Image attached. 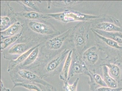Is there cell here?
<instances>
[{"label":"cell","mask_w":122,"mask_h":91,"mask_svg":"<svg viewBox=\"0 0 122 91\" xmlns=\"http://www.w3.org/2000/svg\"><path fill=\"white\" fill-rule=\"evenodd\" d=\"M47 14L51 17L65 23L76 21H90L99 18V16L97 15L82 14L79 12L72 10Z\"/></svg>","instance_id":"6da1fadb"},{"label":"cell","mask_w":122,"mask_h":91,"mask_svg":"<svg viewBox=\"0 0 122 91\" xmlns=\"http://www.w3.org/2000/svg\"><path fill=\"white\" fill-rule=\"evenodd\" d=\"M89 24H84L79 25L75 29L74 41L77 48L84 47L88 39Z\"/></svg>","instance_id":"7a4b0ae2"},{"label":"cell","mask_w":122,"mask_h":91,"mask_svg":"<svg viewBox=\"0 0 122 91\" xmlns=\"http://www.w3.org/2000/svg\"><path fill=\"white\" fill-rule=\"evenodd\" d=\"M18 74L22 79L30 82L37 83L49 87L53 86L52 85L43 79L42 77L28 70H20L18 72Z\"/></svg>","instance_id":"3957f363"},{"label":"cell","mask_w":122,"mask_h":91,"mask_svg":"<svg viewBox=\"0 0 122 91\" xmlns=\"http://www.w3.org/2000/svg\"><path fill=\"white\" fill-rule=\"evenodd\" d=\"M28 25L34 31L44 35H51L58 32L50 25L40 22L31 21Z\"/></svg>","instance_id":"277c9868"},{"label":"cell","mask_w":122,"mask_h":91,"mask_svg":"<svg viewBox=\"0 0 122 91\" xmlns=\"http://www.w3.org/2000/svg\"><path fill=\"white\" fill-rule=\"evenodd\" d=\"M70 51L66 49L65 50L58 56L50 61L45 67V72L46 73L45 75H49L56 70Z\"/></svg>","instance_id":"5b68a950"},{"label":"cell","mask_w":122,"mask_h":91,"mask_svg":"<svg viewBox=\"0 0 122 91\" xmlns=\"http://www.w3.org/2000/svg\"><path fill=\"white\" fill-rule=\"evenodd\" d=\"M72 31V29H69L62 34L49 40L47 42V45L50 49L54 50L59 49L71 33Z\"/></svg>","instance_id":"8992f818"},{"label":"cell","mask_w":122,"mask_h":91,"mask_svg":"<svg viewBox=\"0 0 122 91\" xmlns=\"http://www.w3.org/2000/svg\"><path fill=\"white\" fill-rule=\"evenodd\" d=\"M71 64L68 80L74 75L82 74L84 71L85 68L84 63L77 56L75 57Z\"/></svg>","instance_id":"52a82bcc"},{"label":"cell","mask_w":122,"mask_h":91,"mask_svg":"<svg viewBox=\"0 0 122 91\" xmlns=\"http://www.w3.org/2000/svg\"><path fill=\"white\" fill-rule=\"evenodd\" d=\"M72 53L73 51L71 50L67 55L61 72L60 75V78L64 81H68L69 70L72 63Z\"/></svg>","instance_id":"ba28073f"},{"label":"cell","mask_w":122,"mask_h":91,"mask_svg":"<svg viewBox=\"0 0 122 91\" xmlns=\"http://www.w3.org/2000/svg\"><path fill=\"white\" fill-rule=\"evenodd\" d=\"M39 46V45H38L36 46L35 47L32 48L25 52L23 53L16 59L10 61L9 64L8 68V71H10L15 68V67L18 64L24 62L26 59L31 52L36 47Z\"/></svg>","instance_id":"9c48e42d"},{"label":"cell","mask_w":122,"mask_h":91,"mask_svg":"<svg viewBox=\"0 0 122 91\" xmlns=\"http://www.w3.org/2000/svg\"><path fill=\"white\" fill-rule=\"evenodd\" d=\"M96 29L107 32H120L122 33V29L113 23L104 22L96 24Z\"/></svg>","instance_id":"30bf717a"},{"label":"cell","mask_w":122,"mask_h":91,"mask_svg":"<svg viewBox=\"0 0 122 91\" xmlns=\"http://www.w3.org/2000/svg\"><path fill=\"white\" fill-rule=\"evenodd\" d=\"M94 31L99 35L112 40L117 43H122V33L120 32H107L93 30Z\"/></svg>","instance_id":"8fae6325"},{"label":"cell","mask_w":122,"mask_h":91,"mask_svg":"<svg viewBox=\"0 0 122 91\" xmlns=\"http://www.w3.org/2000/svg\"><path fill=\"white\" fill-rule=\"evenodd\" d=\"M83 57L91 64H95L98 60V58L96 47L92 46L86 50L83 54Z\"/></svg>","instance_id":"7c38bea8"},{"label":"cell","mask_w":122,"mask_h":91,"mask_svg":"<svg viewBox=\"0 0 122 91\" xmlns=\"http://www.w3.org/2000/svg\"><path fill=\"white\" fill-rule=\"evenodd\" d=\"M18 15L29 20H44L51 18L47 14L36 12H24L18 13Z\"/></svg>","instance_id":"4fadbf2b"},{"label":"cell","mask_w":122,"mask_h":91,"mask_svg":"<svg viewBox=\"0 0 122 91\" xmlns=\"http://www.w3.org/2000/svg\"><path fill=\"white\" fill-rule=\"evenodd\" d=\"M104 81L108 87L113 88H117V83L116 81L110 76L108 73V68L106 65L103 67Z\"/></svg>","instance_id":"5bb4252c"},{"label":"cell","mask_w":122,"mask_h":91,"mask_svg":"<svg viewBox=\"0 0 122 91\" xmlns=\"http://www.w3.org/2000/svg\"><path fill=\"white\" fill-rule=\"evenodd\" d=\"M21 27L20 23L19 22H16L5 30L1 31V35L10 37L14 36L19 32Z\"/></svg>","instance_id":"9a60e30c"},{"label":"cell","mask_w":122,"mask_h":91,"mask_svg":"<svg viewBox=\"0 0 122 91\" xmlns=\"http://www.w3.org/2000/svg\"><path fill=\"white\" fill-rule=\"evenodd\" d=\"M38 46L36 47L30 54L26 59L22 63V66H28L35 61L39 54V50Z\"/></svg>","instance_id":"2e32d148"},{"label":"cell","mask_w":122,"mask_h":91,"mask_svg":"<svg viewBox=\"0 0 122 91\" xmlns=\"http://www.w3.org/2000/svg\"><path fill=\"white\" fill-rule=\"evenodd\" d=\"M26 49L27 46L25 44L23 43L17 44L10 49L8 53L11 54H21L24 53Z\"/></svg>","instance_id":"e0dca14e"},{"label":"cell","mask_w":122,"mask_h":91,"mask_svg":"<svg viewBox=\"0 0 122 91\" xmlns=\"http://www.w3.org/2000/svg\"><path fill=\"white\" fill-rule=\"evenodd\" d=\"M92 30L93 32L100 39L107 45L111 47L117 49L122 48V46L119 45L118 43L117 42H115V41L113 40H112L111 39H110L102 36V35L97 34L93 30Z\"/></svg>","instance_id":"ac0fdd59"},{"label":"cell","mask_w":122,"mask_h":91,"mask_svg":"<svg viewBox=\"0 0 122 91\" xmlns=\"http://www.w3.org/2000/svg\"><path fill=\"white\" fill-rule=\"evenodd\" d=\"M82 2L81 1L63 0L54 1V5L61 7H70L74 6Z\"/></svg>","instance_id":"d6986e66"},{"label":"cell","mask_w":122,"mask_h":91,"mask_svg":"<svg viewBox=\"0 0 122 91\" xmlns=\"http://www.w3.org/2000/svg\"><path fill=\"white\" fill-rule=\"evenodd\" d=\"M13 88L16 86H20L27 89L30 90H34L36 91H43L39 87L35 84L24 82L14 83Z\"/></svg>","instance_id":"ffe728a7"},{"label":"cell","mask_w":122,"mask_h":91,"mask_svg":"<svg viewBox=\"0 0 122 91\" xmlns=\"http://www.w3.org/2000/svg\"><path fill=\"white\" fill-rule=\"evenodd\" d=\"M20 35H14L5 39L4 41L1 42L0 50H3L15 42L18 39Z\"/></svg>","instance_id":"44dd1931"},{"label":"cell","mask_w":122,"mask_h":91,"mask_svg":"<svg viewBox=\"0 0 122 91\" xmlns=\"http://www.w3.org/2000/svg\"><path fill=\"white\" fill-rule=\"evenodd\" d=\"M79 78H77L72 85L69 84L68 81H64V88L66 91H76Z\"/></svg>","instance_id":"7402d4cb"},{"label":"cell","mask_w":122,"mask_h":91,"mask_svg":"<svg viewBox=\"0 0 122 91\" xmlns=\"http://www.w3.org/2000/svg\"><path fill=\"white\" fill-rule=\"evenodd\" d=\"M108 68L112 76L117 77L119 75L120 73V70L119 67L115 64H110L106 65Z\"/></svg>","instance_id":"603a6c76"},{"label":"cell","mask_w":122,"mask_h":91,"mask_svg":"<svg viewBox=\"0 0 122 91\" xmlns=\"http://www.w3.org/2000/svg\"><path fill=\"white\" fill-rule=\"evenodd\" d=\"M10 23V20L7 16L0 17L1 31H4L7 29Z\"/></svg>","instance_id":"cb8c5ba5"},{"label":"cell","mask_w":122,"mask_h":91,"mask_svg":"<svg viewBox=\"0 0 122 91\" xmlns=\"http://www.w3.org/2000/svg\"><path fill=\"white\" fill-rule=\"evenodd\" d=\"M94 77L96 82L99 85L102 86L106 87L107 86L105 81L102 79L100 75L98 74H95L94 75Z\"/></svg>","instance_id":"d4e9b609"},{"label":"cell","mask_w":122,"mask_h":91,"mask_svg":"<svg viewBox=\"0 0 122 91\" xmlns=\"http://www.w3.org/2000/svg\"><path fill=\"white\" fill-rule=\"evenodd\" d=\"M22 3L26 6L30 8L38 11L39 8L37 5L34 2L31 0H22L21 1Z\"/></svg>","instance_id":"484cf974"},{"label":"cell","mask_w":122,"mask_h":91,"mask_svg":"<svg viewBox=\"0 0 122 91\" xmlns=\"http://www.w3.org/2000/svg\"><path fill=\"white\" fill-rule=\"evenodd\" d=\"M98 91H117V88H113L109 87L102 86L97 89Z\"/></svg>","instance_id":"4316f807"},{"label":"cell","mask_w":122,"mask_h":91,"mask_svg":"<svg viewBox=\"0 0 122 91\" xmlns=\"http://www.w3.org/2000/svg\"><path fill=\"white\" fill-rule=\"evenodd\" d=\"M47 91H52L51 89H48L47 90Z\"/></svg>","instance_id":"83f0119b"},{"label":"cell","mask_w":122,"mask_h":91,"mask_svg":"<svg viewBox=\"0 0 122 91\" xmlns=\"http://www.w3.org/2000/svg\"><path fill=\"white\" fill-rule=\"evenodd\" d=\"M121 91H122V90Z\"/></svg>","instance_id":"f1b7e54d"}]
</instances>
